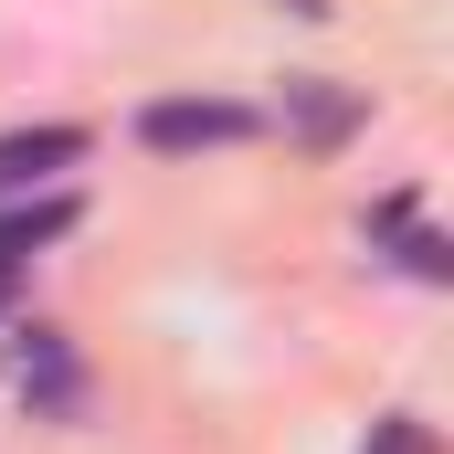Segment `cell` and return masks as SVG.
<instances>
[{"label":"cell","mask_w":454,"mask_h":454,"mask_svg":"<svg viewBox=\"0 0 454 454\" xmlns=\"http://www.w3.org/2000/svg\"><path fill=\"white\" fill-rule=\"evenodd\" d=\"M137 137H148L159 159L232 148V137H254V106H232V96H169V106H148V116H137Z\"/></svg>","instance_id":"obj_1"},{"label":"cell","mask_w":454,"mask_h":454,"mask_svg":"<svg viewBox=\"0 0 454 454\" xmlns=\"http://www.w3.org/2000/svg\"><path fill=\"white\" fill-rule=\"evenodd\" d=\"M74 159H85V127H11L0 137V201L32 191V180H53V169H74Z\"/></svg>","instance_id":"obj_2"},{"label":"cell","mask_w":454,"mask_h":454,"mask_svg":"<svg viewBox=\"0 0 454 454\" xmlns=\"http://www.w3.org/2000/svg\"><path fill=\"white\" fill-rule=\"evenodd\" d=\"M359 116H370V106H359L348 85H328V74H286V127H296L307 148H339Z\"/></svg>","instance_id":"obj_3"},{"label":"cell","mask_w":454,"mask_h":454,"mask_svg":"<svg viewBox=\"0 0 454 454\" xmlns=\"http://www.w3.org/2000/svg\"><path fill=\"white\" fill-rule=\"evenodd\" d=\"M64 232H74V201H64V191H53V201H21V212H0V275H21V264H32L43 243H64Z\"/></svg>","instance_id":"obj_4"},{"label":"cell","mask_w":454,"mask_h":454,"mask_svg":"<svg viewBox=\"0 0 454 454\" xmlns=\"http://www.w3.org/2000/svg\"><path fill=\"white\" fill-rule=\"evenodd\" d=\"M21 380H32V391H43L53 412L74 402V359H64V339H53V328H32V370H21Z\"/></svg>","instance_id":"obj_5"},{"label":"cell","mask_w":454,"mask_h":454,"mask_svg":"<svg viewBox=\"0 0 454 454\" xmlns=\"http://www.w3.org/2000/svg\"><path fill=\"white\" fill-rule=\"evenodd\" d=\"M380 454H434V434H423L412 412H391V434H380Z\"/></svg>","instance_id":"obj_6"},{"label":"cell","mask_w":454,"mask_h":454,"mask_svg":"<svg viewBox=\"0 0 454 454\" xmlns=\"http://www.w3.org/2000/svg\"><path fill=\"white\" fill-rule=\"evenodd\" d=\"M286 11H296V21H328V11H339V0H286Z\"/></svg>","instance_id":"obj_7"},{"label":"cell","mask_w":454,"mask_h":454,"mask_svg":"<svg viewBox=\"0 0 454 454\" xmlns=\"http://www.w3.org/2000/svg\"><path fill=\"white\" fill-rule=\"evenodd\" d=\"M0 307H11V275H0Z\"/></svg>","instance_id":"obj_8"}]
</instances>
